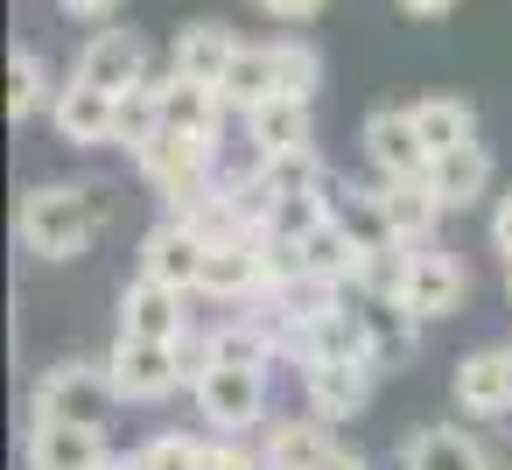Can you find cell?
Returning <instances> with one entry per match:
<instances>
[{
	"mask_svg": "<svg viewBox=\"0 0 512 470\" xmlns=\"http://www.w3.org/2000/svg\"><path fill=\"white\" fill-rule=\"evenodd\" d=\"M379 197H386V218H393L400 246H421V239L435 232V218H442V204H435L428 176H407V183H379Z\"/></svg>",
	"mask_w": 512,
	"mask_h": 470,
	"instance_id": "25",
	"label": "cell"
},
{
	"mask_svg": "<svg viewBox=\"0 0 512 470\" xmlns=\"http://www.w3.org/2000/svg\"><path fill=\"white\" fill-rule=\"evenodd\" d=\"M120 337H162V344L190 337V316H183V288H169V281L141 274V281H134V288L120 295Z\"/></svg>",
	"mask_w": 512,
	"mask_h": 470,
	"instance_id": "11",
	"label": "cell"
},
{
	"mask_svg": "<svg viewBox=\"0 0 512 470\" xmlns=\"http://www.w3.org/2000/svg\"><path fill=\"white\" fill-rule=\"evenodd\" d=\"M134 162H141L148 190L169 197V204H190L197 190L218 183V141H197V134H176V127H162Z\"/></svg>",
	"mask_w": 512,
	"mask_h": 470,
	"instance_id": "3",
	"label": "cell"
},
{
	"mask_svg": "<svg viewBox=\"0 0 512 470\" xmlns=\"http://www.w3.org/2000/svg\"><path fill=\"white\" fill-rule=\"evenodd\" d=\"M120 407V386H113V365H85V358H64L36 379V421H85V428H106V414Z\"/></svg>",
	"mask_w": 512,
	"mask_h": 470,
	"instance_id": "2",
	"label": "cell"
},
{
	"mask_svg": "<svg viewBox=\"0 0 512 470\" xmlns=\"http://www.w3.org/2000/svg\"><path fill=\"white\" fill-rule=\"evenodd\" d=\"M141 470H204V442L197 435H155L141 449Z\"/></svg>",
	"mask_w": 512,
	"mask_h": 470,
	"instance_id": "32",
	"label": "cell"
},
{
	"mask_svg": "<svg viewBox=\"0 0 512 470\" xmlns=\"http://www.w3.org/2000/svg\"><path fill=\"white\" fill-rule=\"evenodd\" d=\"M428 190H435L442 211H470V204L491 190V155H484V141H463V148L435 155V162H428Z\"/></svg>",
	"mask_w": 512,
	"mask_h": 470,
	"instance_id": "20",
	"label": "cell"
},
{
	"mask_svg": "<svg viewBox=\"0 0 512 470\" xmlns=\"http://www.w3.org/2000/svg\"><path fill=\"white\" fill-rule=\"evenodd\" d=\"M197 414L211 435H246L267 414V365H211L197 379Z\"/></svg>",
	"mask_w": 512,
	"mask_h": 470,
	"instance_id": "5",
	"label": "cell"
},
{
	"mask_svg": "<svg viewBox=\"0 0 512 470\" xmlns=\"http://www.w3.org/2000/svg\"><path fill=\"white\" fill-rule=\"evenodd\" d=\"M162 134V78L148 71L141 85H127V92H113V148H148Z\"/></svg>",
	"mask_w": 512,
	"mask_h": 470,
	"instance_id": "23",
	"label": "cell"
},
{
	"mask_svg": "<svg viewBox=\"0 0 512 470\" xmlns=\"http://www.w3.org/2000/svg\"><path fill=\"white\" fill-rule=\"evenodd\" d=\"M239 113H253L260 99H274L281 92V78H274V43H239V57H232V71H225V85H218Z\"/></svg>",
	"mask_w": 512,
	"mask_h": 470,
	"instance_id": "26",
	"label": "cell"
},
{
	"mask_svg": "<svg viewBox=\"0 0 512 470\" xmlns=\"http://www.w3.org/2000/svg\"><path fill=\"white\" fill-rule=\"evenodd\" d=\"M330 218V197L323 190H302V197H274V211H267V225L260 232H281V239H309L316 225Z\"/></svg>",
	"mask_w": 512,
	"mask_h": 470,
	"instance_id": "31",
	"label": "cell"
},
{
	"mask_svg": "<svg viewBox=\"0 0 512 470\" xmlns=\"http://www.w3.org/2000/svg\"><path fill=\"white\" fill-rule=\"evenodd\" d=\"M22 246L43 260H78L92 253V239L106 232V190L92 183H43L22 197Z\"/></svg>",
	"mask_w": 512,
	"mask_h": 470,
	"instance_id": "1",
	"label": "cell"
},
{
	"mask_svg": "<svg viewBox=\"0 0 512 470\" xmlns=\"http://www.w3.org/2000/svg\"><path fill=\"white\" fill-rule=\"evenodd\" d=\"M414 127H421L428 155H449V148L477 141V113H470L463 99H421V106H414Z\"/></svg>",
	"mask_w": 512,
	"mask_h": 470,
	"instance_id": "28",
	"label": "cell"
},
{
	"mask_svg": "<svg viewBox=\"0 0 512 470\" xmlns=\"http://www.w3.org/2000/svg\"><path fill=\"white\" fill-rule=\"evenodd\" d=\"M225 120H232V99L218 85H197V78H162V127L176 134H197V141H225Z\"/></svg>",
	"mask_w": 512,
	"mask_h": 470,
	"instance_id": "14",
	"label": "cell"
},
{
	"mask_svg": "<svg viewBox=\"0 0 512 470\" xmlns=\"http://www.w3.org/2000/svg\"><path fill=\"white\" fill-rule=\"evenodd\" d=\"M505 295H512V267H505Z\"/></svg>",
	"mask_w": 512,
	"mask_h": 470,
	"instance_id": "40",
	"label": "cell"
},
{
	"mask_svg": "<svg viewBox=\"0 0 512 470\" xmlns=\"http://www.w3.org/2000/svg\"><path fill=\"white\" fill-rule=\"evenodd\" d=\"M50 127H57L71 148H113V92L71 78V85L50 99Z\"/></svg>",
	"mask_w": 512,
	"mask_h": 470,
	"instance_id": "15",
	"label": "cell"
},
{
	"mask_svg": "<svg viewBox=\"0 0 512 470\" xmlns=\"http://www.w3.org/2000/svg\"><path fill=\"white\" fill-rule=\"evenodd\" d=\"M337 442H330V428H323V414L316 421H267V442H260V456L274 463V470H323V456H330Z\"/></svg>",
	"mask_w": 512,
	"mask_h": 470,
	"instance_id": "22",
	"label": "cell"
},
{
	"mask_svg": "<svg viewBox=\"0 0 512 470\" xmlns=\"http://www.w3.org/2000/svg\"><path fill=\"white\" fill-rule=\"evenodd\" d=\"M204 260H211V246H204L183 218L155 225V232H148V246H141V274H155V281H169V288H183V295H197V288H204Z\"/></svg>",
	"mask_w": 512,
	"mask_h": 470,
	"instance_id": "10",
	"label": "cell"
},
{
	"mask_svg": "<svg viewBox=\"0 0 512 470\" xmlns=\"http://www.w3.org/2000/svg\"><path fill=\"white\" fill-rule=\"evenodd\" d=\"M393 295L407 302V316L435 323V316H456V309H463L470 274H463L456 253H442L435 239H421V246H407V267H400V288H393Z\"/></svg>",
	"mask_w": 512,
	"mask_h": 470,
	"instance_id": "4",
	"label": "cell"
},
{
	"mask_svg": "<svg viewBox=\"0 0 512 470\" xmlns=\"http://www.w3.org/2000/svg\"><path fill=\"white\" fill-rule=\"evenodd\" d=\"M232 57H239V36H232L225 22H190V29H176L169 71H176V78H197V85H225Z\"/></svg>",
	"mask_w": 512,
	"mask_h": 470,
	"instance_id": "18",
	"label": "cell"
},
{
	"mask_svg": "<svg viewBox=\"0 0 512 470\" xmlns=\"http://www.w3.org/2000/svg\"><path fill=\"white\" fill-rule=\"evenodd\" d=\"M211 302H260L267 295V267H260V239H232V246H211L204 260V288Z\"/></svg>",
	"mask_w": 512,
	"mask_h": 470,
	"instance_id": "19",
	"label": "cell"
},
{
	"mask_svg": "<svg viewBox=\"0 0 512 470\" xmlns=\"http://www.w3.org/2000/svg\"><path fill=\"white\" fill-rule=\"evenodd\" d=\"M351 309H358V330H365V351H372L379 372H393V365L414 358V323H421V316H407L400 295H365V288H358Z\"/></svg>",
	"mask_w": 512,
	"mask_h": 470,
	"instance_id": "12",
	"label": "cell"
},
{
	"mask_svg": "<svg viewBox=\"0 0 512 470\" xmlns=\"http://www.w3.org/2000/svg\"><path fill=\"white\" fill-rule=\"evenodd\" d=\"M323 197H330V225H344V232L358 239V253H393V246H400V232H393L379 190H358V183H344V176H323Z\"/></svg>",
	"mask_w": 512,
	"mask_h": 470,
	"instance_id": "9",
	"label": "cell"
},
{
	"mask_svg": "<svg viewBox=\"0 0 512 470\" xmlns=\"http://www.w3.org/2000/svg\"><path fill=\"white\" fill-rule=\"evenodd\" d=\"M246 127L274 148V155H302V148H316V120H309V99H288V92H274V99H260L253 113H246Z\"/></svg>",
	"mask_w": 512,
	"mask_h": 470,
	"instance_id": "21",
	"label": "cell"
},
{
	"mask_svg": "<svg viewBox=\"0 0 512 470\" xmlns=\"http://www.w3.org/2000/svg\"><path fill=\"white\" fill-rule=\"evenodd\" d=\"M29 470H113L106 428H85V421H36V428H29Z\"/></svg>",
	"mask_w": 512,
	"mask_h": 470,
	"instance_id": "8",
	"label": "cell"
},
{
	"mask_svg": "<svg viewBox=\"0 0 512 470\" xmlns=\"http://www.w3.org/2000/svg\"><path fill=\"white\" fill-rule=\"evenodd\" d=\"M365 155H372V169L386 176V183H407V176H428V141H421V127H414V106H379V113H365Z\"/></svg>",
	"mask_w": 512,
	"mask_h": 470,
	"instance_id": "6",
	"label": "cell"
},
{
	"mask_svg": "<svg viewBox=\"0 0 512 470\" xmlns=\"http://www.w3.org/2000/svg\"><path fill=\"white\" fill-rule=\"evenodd\" d=\"M372 358H337V365H302V386H309V407L323 421H351L372 393Z\"/></svg>",
	"mask_w": 512,
	"mask_h": 470,
	"instance_id": "17",
	"label": "cell"
},
{
	"mask_svg": "<svg viewBox=\"0 0 512 470\" xmlns=\"http://www.w3.org/2000/svg\"><path fill=\"white\" fill-rule=\"evenodd\" d=\"M302 260H309V274H323V281H337V288H358V267H365L358 239H351L344 225H330V218L302 239Z\"/></svg>",
	"mask_w": 512,
	"mask_h": 470,
	"instance_id": "27",
	"label": "cell"
},
{
	"mask_svg": "<svg viewBox=\"0 0 512 470\" xmlns=\"http://www.w3.org/2000/svg\"><path fill=\"white\" fill-rule=\"evenodd\" d=\"M106 365H113L120 400H162V393L183 386V351L162 344V337H120Z\"/></svg>",
	"mask_w": 512,
	"mask_h": 470,
	"instance_id": "7",
	"label": "cell"
},
{
	"mask_svg": "<svg viewBox=\"0 0 512 470\" xmlns=\"http://www.w3.org/2000/svg\"><path fill=\"white\" fill-rule=\"evenodd\" d=\"M113 470H141V456H127V463H113Z\"/></svg>",
	"mask_w": 512,
	"mask_h": 470,
	"instance_id": "39",
	"label": "cell"
},
{
	"mask_svg": "<svg viewBox=\"0 0 512 470\" xmlns=\"http://www.w3.org/2000/svg\"><path fill=\"white\" fill-rule=\"evenodd\" d=\"M274 78H281L288 99H316V85H323V57H316V43H274Z\"/></svg>",
	"mask_w": 512,
	"mask_h": 470,
	"instance_id": "30",
	"label": "cell"
},
{
	"mask_svg": "<svg viewBox=\"0 0 512 470\" xmlns=\"http://www.w3.org/2000/svg\"><path fill=\"white\" fill-rule=\"evenodd\" d=\"M50 106V71L36 50H15L8 57V120H36Z\"/></svg>",
	"mask_w": 512,
	"mask_h": 470,
	"instance_id": "29",
	"label": "cell"
},
{
	"mask_svg": "<svg viewBox=\"0 0 512 470\" xmlns=\"http://www.w3.org/2000/svg\"><path fill=\"white\" fill-rule=\"evenodd\" d=\"M253 8L274 22H309V15H323V0H253Z\"/></svg>",
	"mask_w": 512,
	"mask_h": 470,
	"instance_id": "34",
	"label": "cell"
},
{
	"mask_svg": "<svg viewBox=\"0 0 512 470\" xmlns=\"http://www.w3.org/2000/svg\"><path fill=\"white\" fill-rule=\"evenodd\" d=\"M204 470H267V456H253L239 435H218V442H204Z\"/></svg>",
	"mask_w": 512,
	"mask_h": 470,
	"instance_id": "33",
	"label": "cell"
},
{
	"mask_svg": "<svg viewBox=\"0 0 512 470\" xmlns=\"http://www.w3.org/2000/svg\"><path fill=\"white\" fill-rule=\"evenodd\" d=\"M323 470H365V456H358V449H330Z\"/></svg>",
	"mask_w": 512,
	"mask_h": 470,
	"instance_id": "38",
	"label": "cell"
},
{
	"mask_svg": "<svg viewBox=\"0 0 512 470\" xmlns=\"http://www.w3.org/2000/svg\"><path fill=\"white\" fill-rule=\"evenodd\" d=\"M449 386H456V407L463 414H512V344L470 351Z\"/></svg>",
	"mask_w": 512,
	"mask_h": 470,
	"instance_id": "16",
	"label": "cell"
},
{
	"mask_svg": "<svg viewBox=\"0 0 512 470\" xmlns=\"http://www.w3.org/2000/svg\"><path fill=\"white\" fill-rule=\"evenodd\" d=\"M491 246L505 253V267H512V190L498 197V211H491Z\"/></svg>",
	"mask_w": 512,
	"mask_h": 470,
	"instance_id": "36",
	"label": "cell"
},
{
	"mask_svg": "<svg viewBox=\"0 0 512 470\" xmlns=\"http://www.w3.org/2000/svg\"><path fill=\"white\" fill-rule=\"evenodd\" d=\"M57 8H64L71 22H113V15H120V0H57Z\"/></svg>",
	"mask_w": 512,
	"mask_h": 470,
	"instance_id": "35",
	"label": "cell"
},
{
	"mask_svg": "<svg viewBox=\"0 0 512 470\" xmlns=\"http://www.w3.org/2000/svg\"><path fill=\"white\" fill-rule=\"evenodd\" d=\"M400 8H407V15H421V22H435V15H449V8H456V0H400Z\"/></svg>",
	"mask_w": 512,
	"mask_h": 470,
	"instance_id": "37",
	"label": "cell"
},
{
	"mask_svg": "<svg viewBox=\"0 0 512 470\" xmlns=\"http://www.w3.org/2000/svg\"><path fill=\"white\" fill-rule=\"evenodd\" d=\"M71 78H85V85H99V92H127V85L148 78V43H141L134 29H99V36L85 43V57H78Z\"/></svg>",
	"mask_w": 512,
	"mask_h": 470,
	"instance_id": "13",
	"label": "cell"
},
{
	"mask_svg": "<svg viewBox=\"0 0 512 470\" xmlns=\"http://www.w3.org/2000/svg\"><path fill=\"white\" fill-rule=\"evenodd\" d=\"M400 463L407 470H491L484 449H477V435H463V428H421L400 449Z\"/></svg>",
	"mask_w": 512,
	"mask_h": 470,
	"instance_id": "24",
	"label": "cell"
}]
</instances>
